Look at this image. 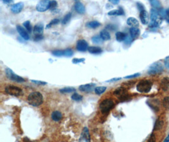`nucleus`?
<instances>
[{
  "label": "nucleus",
  "instance_id": "f257e3e1",
  "mask_svg": "<svg viewBox=\"0 0 169 142\" xmlns=\"http://www.w3.org/2000/svg\"><path fill=\"white\" fill-rule=\"evenodd\" d=\"M150 15H151V23H150L149 27L151 28L159 27L162 24L163 18L160 16L159 11L154 8L151 9Z\"/></svg>",
  "mask_w": 169,
  "mask_h": 142
},
{
  "label": "nucleus",
  "instance_id": "f03ea898",
  "mask_svg": "<svg viewBox=\"0 0 169 142\" xmlns=\"http://www.w3.org/2000/svg\"><path fill=\"white\" fill-rule=\"evenodd\" d=\"M27 100L30 105L38 107V106L42 104L43 102V97L41 93L38 92H34L29 95Z\"/></svg>",
  "mask_w": 169,
  "mask_h": 142
},
{
  "label": "nucleus",
  "instance_id": "7ed1b4c3",
  "mask_svg": "<svg viewBox=\"0 0 169 142\" xmlns=\"http://www.w3.org/2000/svg\"><path fill=\"white\" fill-rule=\"evenodd\" d=\"M152 85L153 83L150 80H141L136 86V89L140 93H148L151 89Z\"/></svg>",
  "mask_w": 169,
  "mask_h": 142
},
{
  "label": "nucleus",
  "instance_id": "20e7f679",
  "mask_svg": "<svg viewBox=\"0 0 169 142\" xmlns=\"http://www.w3.org/2000/svg\"><path fill=\"white\" fill-rule=\"evenodd\" d=\"M114 106V102L110 99L103 100L99 104V109L103 113L109 112Z\"/></svg>",
  "mask_w": 169,
  "mask_h": 142
},
{
  "label": "nucleus",
  "instance_id": "39448f33",
  "mask_svg": "<svg viewBox=\"0 0 169 142\" xmlns=\"http://www.w3.org/2000/svg\"><path fill=\"white\" fill-rule=\"evenodd\" d=\"M5 92L8 94L10 95V96H13L15 97L21 96L23 95V91H22V90L20 88L12 85H7L5 87Z\"/></svg>",
  "mask_w": 169,
  "mask_h": 142
},
{
  "label": "nucleus",
  "instance_id": "423d86ee",
  "mask_svg": "<svg viewBox=\"0 0 169 142\" xmlns=\"http://www.w3.org/2000/svg\"><path fill=\"white\" fill-rule=\"evenodd\" d=\"M163 71V65L160 62L157 61L150 65L148 71V73L149 75H156V74L162 73Z\"/></svg>",
  "mask_w": 169,
  "mask_h": 142
},
{
  "label": "nucleus",
  "instance_id": "0eeeda50",
  "mask_svg": "<svg viewBox=\"0 0 169 142\" xmlns=\"http://www.w3.org/2000/svg\"><path fill=\"white\" fill-rule=\"evenodd\" d=\"M5 73L7 78L11 80H13L14 81L18 83L25 81V80L23 78L15 74L10 68H6L5 70Z\"/></svg>",
  "mask_w": 169,
  "mask_h": 142
},
{
  "label": "nucleus",
  "instance_id": "6e6552de",
  "mask_svg": "<svg viewBox=\"0 0 169 142\" xmlns=\"http://www.w3.org/2000/svg\"><path fill=\"white\" fill-rule=\"evenodd\" d=\"M114 94L121 101L127 100L129 97V94L127 93V91L124 87H120L114 91Z\"/></svg>",
  "mask_w": 169,
  "mask_h": 142
},
{
  "label": "nucleus",
  "instance_id": "1a4fd4ad",
  "mask_svg": "<svg viewBox=\"0 0 169 142\" xmlns=\"http://www.w3.org/2000/svg\"><path fill=\"white\" fill-rule=\"evenodd\" d=\"M50 1L48 0H42L39 2L36 5V10L39 12H44L50 9Z\"/></svg>",
  "mask_w": 169,
  "mask_h": 142
},
{
  "label": "nucleus",
  "instance_id": "9d476101",
  "mask_svg": "<svg viewBox=\"0 0 169 142\" xmlns=\"http://www.w3.org/2000/svg\"><path fill=\"white\" fill-rule=\"evenodd\" d=\"M76 48H77V49L78 51H80V52H85L89 48L88 43L84 39L78 40L77 41V42Z\"/></svg>",
  "mask_w": 169,
  "mask_h": 142
},
{
  "label": "nucleus",
  "instance_id": "9b49d317",
  "mask_svg": "<svg viewBox=\"0 0 169 142\" xmlns=\"http://www.w3.org/2000/svg\"><path fill=\"white\" fill-rule=\"evenodd\" d=\"M90 135L89 132L87 127H84L82 129V132L81 133L80 138H79V142H90Z\"/></svg>",
  "mask_w": 169,
  "mask_h": 142
},
{
  "label": "nucleus",
  "instance_id": "f8f14e48",
  "mask_svg": "<svg viewBox=\"0 0 169 142\" xmlns=\"http://www.w3.org/2000/svg\"><path fill=\"white\" fill-rule=\"evenodd\" d=\"M34 34L35 35V37L42 36L44 31V24L42 22H39L34 27Z\"/></svg>",
  "mask_w": 169,
  "mask_h": 142
},
{
  "label": "nucleus",
  "instance_id": "ddd939ff",
  "mask_svg": "<svg viewBox=\"0 0 169 142\" xmlns=\"http://www.w3.org/2000/svg\"><path fill=\"white\" fill-rule=\"evenodd\" d=\"M17 30L18 31V34H20V36L25 40H29L30 37L29 35L27 33V32L26 30V29L20 25L17 26Z\"/></svg>",
  "mask_w": 169,
  "mask_h": 142
},
{
  "label": "nucleus",
  "instance_id": "4468645a",
  "mask_svg": "<svg viewBox=\"0 0 169 142\" xmlns=\"http://www.w3.org/2000/svg\"><path fill=\"white\" fill-rule=\"evenodd\" d=\"M74 8L75 11L78 14H84L86 12V8L85 6L84 5V4L79 2V1H77L75 3V5H74Z\"/></svg>",
  "mask_w": 169,
  "mask_h": 142
},
{
  "label": "nucleus",
  "instance_id": "2eb2a0df",
  "mask_svg": "<svg viewBox=\"0 0 169 142\" xmlns=\"http://www.w3.org/2000/svg\"><path fill=\"white\" fill-rule=\"evenodd\" d=\"M139 17L143 24L144 25L148 24L149 22V15H148V13L145 10L140 11Z\"/></svg>",
  "mask_w": 169,
  "mask_h": 142
},
{
  "label": "nucleus",
  "instance_id": "dca6fc26",
  "mask_svg": "<svg viewBox=\"0 0 169 142\" xmlns=\"http://www.w3.org/2000/svg\"><path fill=\"white\" fill-rule=\"evenodd\" d=\"M24 7V4L23 2H19L13 5L11 7V10H12L14 14H18L23 10Z\"/></svg>",
  "mask_w": 169,
  "mask_h": 142
},
{
  "label": "nucleus",
  "instance_id": "f3484780",
  "mask_svg": "<svg viewBox=\"0 0 169 142\" xmlns=\"http://www.w3.org/2000/svg\"><path fill=\"white\" fill-rule=\"evenodd\" d=\"M95 84H86V85H81L79 87V90L82 92H92L93 90H95Z\"/></svg>",
  "mask_w": 169,
  "mask_h": 142
},
{
  "label": "nucleus",
  "instance_id": "a211bd4d",
  "mask_svg": "<svg viewBox=\"0 0 169 142\" xmlns=\"http://www.w3.org/2000/svg\"><path fill=\"white\" fill-rule=\"evenodd\" d=\"M131 37L132 39H137L140 35V30L138 27H131L129 30Z\"/></svg>",
  "mask_w": 169,
  "mask_h": 142
},
{
  "label": "nucleus",
  "instance_id": "6ab92c4d",
  "mask_svg": "<svg viewBox=\"0 0 169 142\" xmlns=\"http://www.w3.org/2000/svg\"><path fill=\"white\" fill-rule=\"evenodd\" d=\"M127 25L131 27H138L139 25L138 20L134 17H129L127 20Z\"/></svg>",
  "mask_w": 169,
  "mask_h": 142
},
{
  "label": "nucleus",
  "instance_id": "aec40b11",
  "mask_svg": "<svg viewBox=\"0 0 169 142\" xmlns=\"http://www.w3.org/2000/svg\"><path fill=\"white\" fill-rule=\"evenodd\" d=\"M160 87L163 90L167 91L169 90V77H165L162 80Z\"/></svg>",
  "mask_w": 169,
  "mask_h": 142
},
{
  "label": "nucleus",
  "instance_id": "412c9836",
  "mask_svg": "<svg viewBox=\"0 0 169 142\" xmlns=\"http://www.w3.org/2000/svg\"><path fill=\"white\" fill-rule=\"evenodd\" d=\"M87 51L91 54H100L103 51L102 49L98 46H90L89 47Z\"/></svg>",
  "mask_w": 169,
  "mask_h": 142
},
{
  "label": "nucleus",
  "instance_id": "4be33fe9",
  "mask_svg": "<svg viewBox=\"0 0 169 142\" xmlns=\"http://www.w3.org/2000/svg\"><path fill=\"white\" fill-rule=\"evenodd\" d=\"M100 37L103 39V41H108L111 39L110 34L107 30L103 29L100 32Z\"/></svg>",
  "mask_w": 169,
  "mask_h": 142
},
{
  "label": "nucleus",
  "instance_id": "5701e85b",
  "mask_svg": "<svg viewBox=\"0 0 169 142\" xmlns=\"http://www.w3.org/2000/svg\"><path fill=\"white\" fill-rule=\"evenodd\" d=\"M127 36V35L124 32H117L116 34H115V38H116V40L118 42L124 41L125 39H126Z\"/></svg>",
  "mask_w": 169,
  "mask_h": 142
},
{
  "label": "nucleus",
  "instance_id": "b1692460",
  "mask_svg": "<svg viewBox=\"0 0 169 142\" xmlns=\"http://www.w3.org/2000/svg\"><path fill=\"white\" fill-rule=\"evenodd\" d=\"M108 15H124V12H123V10L121 7H119L118 10H111L108 13Z\"/></svg>",
  "mask_w": 169,
  "mask_h": 142
},
{
  "label": "nucleus",
  "instance_id": "393cba45",
  "mask_svg": "<svg viewBox=\"0 0 169 142\" xmlns=\"http://www.w3.org/2000/svg\"><path fill=\"white\" fill-rule=\"evenodd\" d=\"M86 27L90 29H96L99 27L101 26V23L96 20H93V21L88 22L86 24Z\"/></svg>",
  "mask_w": 169,
  "mask_h": 142
},
{
  "label": "nucleus",
  "instance_id": "a878e982",
  "mask_svg": "<svg viewBox=\"0 0 169 142\" xmlns=\"http://www.w3.org/2000/svg\"><path fill=\"white\" fill-rule=\"evenodd\" d=\"M51 118L54 121H59L62 118V114L58 111H54L51 114Z\"/></svg>",
  "mask_w": 169,
  "mask_h": 142
},
{
  "label": "nucleus",
  "instance_id": "bb28decb",
  "mask_svg": "<svg viewBox=\"0 0 169 142\" xmlns=\"http://www.w3.org/2000/svg\"><path fill=\"white\" fill-rule=\"evenodd\" d=\"M150 4L151 5V6L154 8V9H159L160 10L162 8V5L160 3V2L159 1H156V0H151V1H150Z\"/></svg>",
  "mask_w": 169,
  "mask_h": 142
},
{
  "label": "nucleus",
  "instance_id": "cd10ccee",
  "mask_svg": "<svg viewBox=\"0 0 169 142\" xmlns=\"http://www.w3.org/2000/svg\"><path fill=\"white\" fill-rule=\"evenodd\" d=\"M164 122L163 120H158L155 124V126H154V130H159L160 129L162 128L163 126Z\"/></svg>",
  "mask_w": 169,
  "mask_h": 142
},
{
  "label": "nucleus",
  "instance_id": "c85d7f7f",
  "mask_svg": "<svg viewBox=\"0 0 169 142\" xmlns=\"http://www.w3.org/2000/svg\"><path fill=\"white\" fill-rule=\"evenodd\" d=\"M72 17V14L71 13H68L63 18L62 23L63 25H66V23H68L69 22V21L70 20V18Z\"/></svg>",
  "mask_w": 169,
  "mask_h": 142
},
{
  "label": "nucleus",
  "instance_id": "c756f323",
  "mask_svg": "<svg viewBox=\"0 0 169 142\" xmlns=\"http://www.w3.org/2000/svg\"><path fill=\"white\" fill-rule=\"evenodd\" d=\"M92 41L94 44H100L103 42V39L100 37L98 35H95V36L92 37Z\"/></svg>",
  "mask_w": 169,
  "mask_h": 142
},
{
  "label": "nucleus",
  "instance_id": "7c9ffc66",
  "mask_svg": "<svg viewBox=\"0 0 169 142\" xmlns=\"http://www.w3.org/2000/svg\"><path fill=\"white\" fill-rule=\"evenodd\" d=\"M60 23V20L58 19V18H54L53 20H52L50 23H48V24L46 26V29H49L50 27H51L53 26H54V25H57L58 24V23Z\"/></svg>",
  "mask_w": 169,
  "mask_h": 142
},
{
  "label": "nucleus",
  "instance_id": "2f4dec72",
  "mask_svg": "<svg viewBox=\"0 0 169 142\" xmlns=\"http://www.w3.org/2000/svg\"><path fill=\"white\" fill-rule=\"evenodd\" d=\"M106 90H107L106 87H98L95 88V93L96 94L99 95V94H101V93H103V92H105Z\"/></svg>",
  "mask_w": 169,
  "mask_h": 142
},
{
  "label": "nucleus",
  "instance_id": "473e14b6",
  "mask_svg": "<svg viewBox=\"0 0 169 142\" xmlns=\"http://www.w3.org/2000/svg\"><path fill=\"white\" fill-rule=\"evenodd\" d=\"M75 91V89L73 87H65L60 90V92L61 93H71Z\"/></svg>",
  "mask_w": 169,
  "mask_h": 142
},
{
  "label": "nucleus",
  "instance_id": "72a5a7b5",
  "mask_svg": "<svg viewBox=\"0 0 169 142\" xmlns=\"http://www.w3.org/2000/svg\"><path fill=\"white\" fill-rule=\"evenodd\" d=\"M71 98L72 100L75 101H81V100H82V96L79 94H78L77 93H74L72 96Z\"/></svg>",
  "mask_w": 169,
  "mask_h": 142
},
{
  "label": "nucleus",
  "instance_id": "f704fd0d",
  "mask_svg": "<svg viewBox=\"0 0 169 142\" xmlns=\"http://www.w3.org/2000/svg\"><path fill=\"white\" fill-rule=\"evenodd\" d=\"M23 26H24V27L26 28V29L29 32H32V27H31V24L30 21L27 20L25 22L23 23Z\"/></svg>",
  "mask_w": 169,
  "mask_h": 142
},
{
  "label": "nucleus",
  "instance_id": "c9c22d12",
  "mask_svg": "<svg viewBox=\"0 0 169 142\" xmlns=\"http://www.w3.org/2000/svg\"><path fill=\"white\" fill-rule=\"evenodd\" d=\"M52 54L55 56L60 57V56H64V51H63V50H55V51H53L52 52Z\"/></svg>",
  "mask_w": 169,
  "mask_h": 142
},
{
  "label": "nucleus",
  "instance_id": "e433bc0d",
  "mask_svg": "<svg viewBox=\"0 0 169 142\" xmlns=\"http://www.w3.org/2000/svg\"><path fill=\"white\" fill-rule=\"evenodd\" d=\"M163 105L166 109H169V97H166L163 100Z\"/></svg>",
  "mask_w": 169,
  "mask_h": 142
},
{
  "label": "nucleus",
  "instance_id": "4c0bfd02",
  "mask_svg": "<svg viewBox=\"0 0 169 142\" xmlns=\"http://www.w3.org/2000/svg\"><path fill=\"white\" fill-rule=\"evenodd\" d=\"M73 54H74V52L71 49H66L64 50V56H65L70 57V56H72Z\"/></svg>",
  "mask_w": 169,
  "mask_h": 142
},
{
  "label": "nucleus",
  "instance_id": "58836bf2",
  "mask_svg": "<svg viewBox=\"0 0 169 142\" xmlns=\"http://www.w3.org/2000/svg\"><path fill=\"white\" fill-rule=\"evenodd\" d=\"M84 61H85V59L84 58H74L72 60V63L74 64L83 63Z\"/></svg>",
  "mask_w": 169,
  "mask_h": 142
},
{
  "label": "nucleus",
  "instance_id": "ea45409f",
  "mask_svg": "<svg viewBox=\"0 0 169 142\" xmlns=\"http://www.w3.org/2000/svg\"><path fill=\"white\" fill-rule=\"evenodd\" d=\"M56 6H57V2L56 1H50V9H55Z\"/></svg>",
  "mask_w": 169,
  "mask_h": 142
},
{
  "label": "nucleus",
  "instance_id": "a19ab883",
  "mask_svg": "<svg viewBox=\"0 0 169 142\" xmlns=\"http://www.w3.org/2000/svg\"><path fill=\"white\" fill-rule=\"evenodd\" d=\"M164 65H165V66L169 69V56H167L165 59V61H164Z\"/></svg>",
  "mask_w": 169,
  "mask_h": 142
},
{
  "label": "nucleus",
  "instance_id": "79ce46f5",
  "mask_svg": "<svg viewBox=\"0 0 169 142\" xmlns=\"http://www.w3.org/2000/svg\"><path fill=\"white\" fill-rule=\"evenodd\" d=\"M31 81H32L33 83H34V84H38V85H46L47 84L46 82L42 81H38V80H31Z\"/></svg>",
  "mask_w": 169,
  "mask_h": 142
},
{
  "label": "nucleus",
  "instance_id": "37998d69",
  "mask_svg": "<svg viewBox=\"0 0 169 142\" xmlns=\"http://www.w3.org/2000/svg\"><path fill=\"white\" fill-rule=\"evenodd\" d=\"M108 30H115L117 29V27L114 25H108L106 27Z\"/></svg>",
  "mask_w": 169,
  "mask_h": 142
},
{
  "label": "nucleus",
  "instance_id": "c03bdc74",
  "mask_svg": "<svg viewBox=\"0 0 169 142\" xmlns=\"http://www.w3.org/2000/svg\"><path fill=\"white\" fill-rule=\"evenodd\" d=\"M140 75V73H135L134 75H129V76H127V77H125L124 78H136V77H138Z\"/></svg>",
  "mask_w": 169,
  "mask_h": 142
},
{
  "label": "nucleus",
  "instance_id": "a18cd8bd",
  "mask_svg": "<svg viewBox=\"0 0 169 142\" xmlns=\"http://www.w3.org/2000/svg\"><path fill=\"white\" fill-rule=\"evenodd\" d=\"M137 5H138V9H139V10L140 11L145 10L144 9V5L142 3H137Z\"/></svg>",
  "mask_w": 169,
  "mask_h": 142
},
{
  "label": "nucleus",
  "instance_id": "49530a36",
  "mask_svg": "<svg viewBox=\"0 0 169 142\" xmlns=\"http://www.w3.org/2000/svg\"><path fill=\"white\" fill-rule=\"evenodd\" d=\"M124 41H125V43H126V44H131V43L132 42V38L130 37L127 36V37H126V39H125Z\"/></svg>",
  "mask_w": 169,
  "mask_h": 142
},
{
  "label": "nucleus",
  "instance_id": "de8ad7c7",
  "mask_svg": "<svg viewBox=\"0 0 169 142\" xmlns=\"http://www.w3.org/2000/svg\"><path fill=\"white\" fill-rule=\"evenodd\" d=\"M121 79H122V78H112L111 80H109L107 81V82H114V81H117L118 80H120Z\"/></svg>",
  "mask_w": 169,
  "mask_h": 142
},
{
  "label": "nucleus",
  "instance_id": "09e8293b",
  "mask_svg": "<svg viewBox=\"0 0 169 142\" xmlns=\"http://www.w3.org/2000/svg\"><path fill=\"white\" fill-rule=\"evenodd\" d=\"M149 141H150V142H155V135L153 134H152L151 135Z\"/></svg>",
  "mask_w": 169,
  "mask_h": 142
},
{
  "label": "nucleus",
  "instance_id": "8fccbe9b",
  "mask_svg": "<svg viewBox=\"0 0 169 142\" xmlns=\"http://www.w3.org/2000/svg\"><path fill=\"white\" fill-rule=\"evenodd\" d=\"M110 2L113 3V4H115V5H117L118 3H119L120 1L119 0H110Z\"/></svg>",
  "mask_w": 169,
  "mask_h": 142
},
{
  "label": "nucleus",
  "instance_id": "3c124183",
  "mask_svg": "<svg viewBox=\"0 0 169 142\" xmlns=\"http://www.w3.org/2000/svg\"><path fill=\"white\" fill-rule=\"evenodd\" d=\"M3 3H13V1H10V0H5V1H3Z\"/></svg>",
  "mask_w": 169,
  "mask_h": 142
},
{
  "label": "nucleus",
  "instance_id": "603ef678",
  "mask_svg": "<svg viewBox=\"0 0 169 142\" xmlns=\"http://www.w3.org/2000/svg\"><path fill=\"white\" fill-rule=\"evenodd\" d=\"M163 142H169V135L167 136V137L165 138Z\"/></svg>",
  "mask_w": 169,
  "mask_h": 142
},
{
  "label": "nucleus",
  "instance_id": "864d4df0",
  "mask_svg": "<svg viewBox=\"0 0 169 142\" xmlns=\"http://www.w3.org/2000/svg\"><path fill=\"white\" fill-rule=\"evenodd\" d=\"M166 14H167V16L169 18V8L166 10Z\"/></svg>",
  "mask_w": 169,
  "mask_h": 142
},
{
  "label": "nucleus",
  "instance_id": "5fc2aeb1",
  "mask_svg": "<svg viewBox=\"0 0 169 142\" xmlns=\"http://www.w3.org/2000/svg\"><path fill=\"white\" fill-rule=\"evenodd\" d=\"M167 22H168V23H169V19H168V20H167Z\"/></svg>",
  "mask_w": 169,
  "mask_h": 142
}]
</instances>
